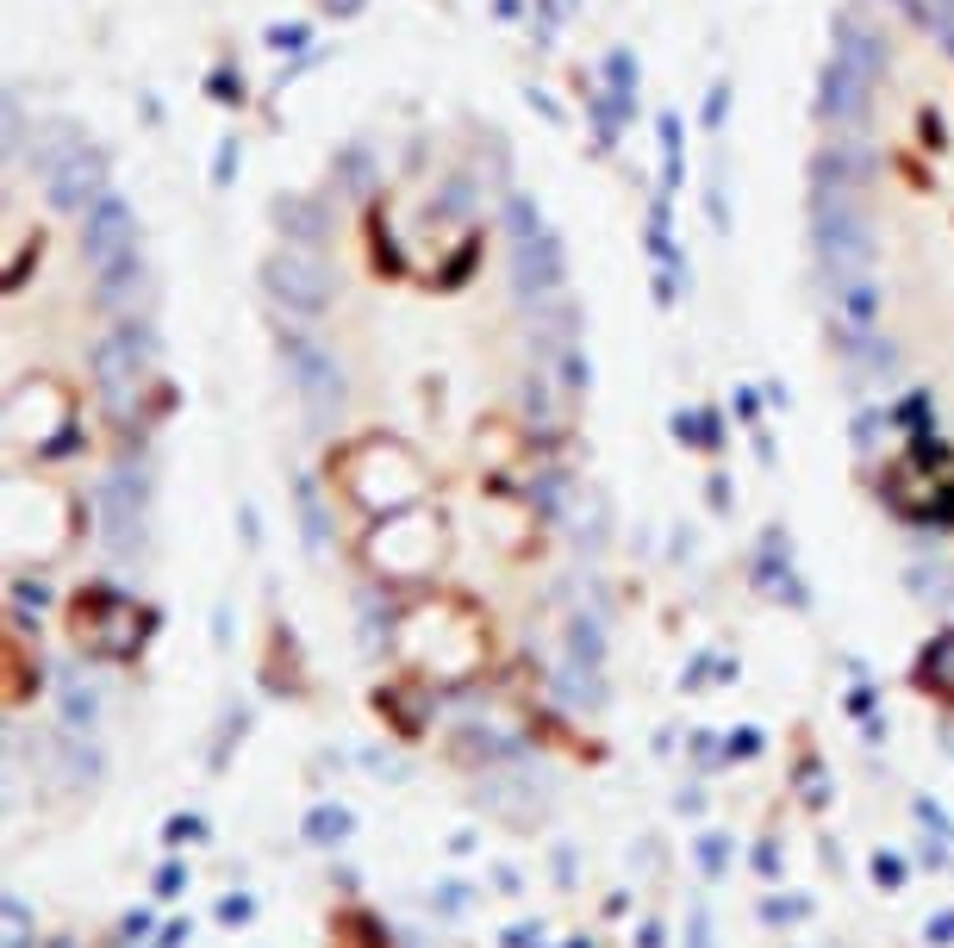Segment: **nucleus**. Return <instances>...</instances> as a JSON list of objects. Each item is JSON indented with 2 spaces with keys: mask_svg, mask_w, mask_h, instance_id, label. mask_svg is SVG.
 I'll use <instances>...</instances> for the list:
<instances>
[{
  "mask_svg": "<svg viewBox=\"0 0 954 948\" xmlns=\"http://www.w3.org/2000/svg\"><path fill=\"white\" fill-rule=\"evenodd\" d=\"M811 250H818L830 288H836V281H855V275H874L879 237H874V219H867L861 194L811 188Z\"/></svg>",
  "mask_w": 954,
  "mask_h": 948,
  "instance_id": "f257e3e1",
  "label": "nucleus"
},
{
  "mask_svg": "<svg viewBox=\"0 0 954 948\" xmlns=\"http://www.w3.org/2000/svg\"><path fill=\"white\" fill-rule=\"evenodd\" d=\"M275 349H281L287 381H293V393H300L306 419H312L319 431H331V425H337V412H344V400H350V381H344L337 349H325L312 331H300V325H275Z\"/></svg>",
  "mask_w": 954,
  "mask_h": 948,
  "instance_id": "f03ea898",
  "label": "nucleus"
},
{
  "mask_svg": "<svg viewBox=\"0 0 954 948\" xmlns=\"http://www.w3.org/2000/svg\"><path fill=\"white\" fill-rule=\"evenodd\" d=\"M263 293L287 312V319H325L331 300H337V281H331V269L319 263V256L287 250L281 244V250L263 256Z\"/></svg>",
  "mask_w": 954,
  "mask_h": 948,
  "instance_id": "7ed1b4c3",
  "label": "nucleus"
},
{
  "mask_svg": "<svg viewBox=\"0 0 954 948\" xmlns=\"http://www.w3.org/2000/svg\"><path fill=\"white\" fill-rule=\"evenodd\" d=\"M151 363H156V331L144 325V319H119L107 337H100L95 349H88V368H95V388L107 393V400H125V393L151 375Z\"/></svg>",
  "mask_w": 954,
  "mask_h": 948,
  "instance_id": "20e7f679",
  "label": "nucleus"
},
{
  "mask_svg": "<svg viewBox=\"0 0 954 948\" xmlns=\"http://www.w3.org/2000/svg\"><path fill=\"white\" fill-rule=\"evenodd\" d=\"M874 88L879 81L848 57H830L818 69V125L830 137H861L874 125Z\"/></svg>",
  "mask_w": 954,
  "mask_h": 948,
  "instance_id": "39448f33",
  "label": "nucleus"
},
{
  "mask_svg": "<svg viewBox=\"0 0 954 948\" xmlns=\"http://www.w3.org/2000/svg\"><path fill=\"white\" fill-rule=\"evenodd\" d=\"M506 256H512V288H518L524 306L568 288V250H562V232H555V225H543L536 237L506 244Z\"/></svg>",
  "mask_w": 954,
  "mask_h": 948,
  "instance_id": "423d86ee",
  "label": "nucleus"
},
{
  "mask_svg": "<svg viewBox=\"0 0 954 948\" xmlns=\"http://www.w3.org/2000/svg\"><path fill=\"white\" fill-rule=\"evenodd\" d=\"M125 250H137V207L119 188H107L81 219V256H88V269H107Z\"/></svg>",
  "mask_w": 954,
  "mask_h": 948,
  "instance_id": "0eeeda50",
  "label": "nucleus"
},
{
  "mask_svg": "<svg viewBox=\"0 0 954 948\" xmlns=\"http://www.w3.org/2000/svg\"><path fill=\"white\" fill-rule=\"evenodd\" d=\"M113 163H107V150H95V144H81L69 163H63L51 181H44V200H51V213L63 219H88V207H95L107 188H113Z\"/></svg>",
  "mask_w": 954,
  "mask_h": 948,
  "instance_id": "6e6552de",
  "label": "nucleus"
},
{
  "mask_svg": "<svg viewBox=\"0 0 954 948\" xmlns=\"http://www.w3.org/2000/svg\"><path fill=\"white\" fill-rule=\"evenodd\" d=\"M879 169H886V156H879L867 137H830V144H818V156H811V188L861 194Z\"/></svg>",
  "mask_w": 954,
  "mask_h": 948,
  "instance_id": "1a4fd4ad",
  "label": "nucleus"
},
{
  "mask_svg": "<svg viewBox=\"0 0 954 948\" xmlns=\"http://www.w3.org/2000/svg\"><path fill=\"white\" fill-rule=\"evenodd\" d=\"M95 505H100V543H107L113 556H132L137 543H144V487H137L132 475H107Z\"/></svg>",
  "mask_w": 954,
  "mask_h": 948,
  "instance_id": "9d476101",
  "label": "nucleus"
},
{
  "mask_svg": "<svg viewBox=\"0 0 954 948\" xmlns=\"http://www.w3.org/2000/svg\"><path fill=\"white\" fill-rule=\"evenodd\" d=\"M268 225L281 232L287 250H306V256H319L331 244V200L325 194H275L268 200Z\"/></svg>",
  "mask_w": 954,
  "mask_h": 948,
  "instance_id": "9b49d317",
  "label": "nucleus"
},
{
  "mask_svg": "<svg viewBox=\"0 0 954 948\" xmlns=\"http://www.w3.org/2000/svg\"><path fill=\"white\" fill-rule=\"evenodd\" d=\"M830 306H836L830 344H836V337H874L879 312H886V288H879V275H855V281H836V288H830Z\"/></svg>",
  "mask_w": 954,
  "mask_h": 948,
  "instance_id": "f8f14e48",
  "label": "nucleus"
},
{
  "mask_svg": "<svg viewBox=\"0 0 954 948\" xmlns=\"http://www.w3.org/2000/svg\"><path fill=\"white\" fill-rule=\"evenodd\" d=\"M580 88V107H587V125H592V156H618V144H624V132L636 125V100L624 94H611V88H599V81H574Z\"/></svg>",
  "mask_w": 954,
  "mask_h": 948,
  "instance_id": "ddd939ff",
  "label": "nucleus"
},
{
  "mask_svg": "<svg viewBox=\"0 0 954 948\" xmlns=\"http://www.w3.org/2000/svg\"><path fill=\"white\" fill-rule=\"evenodd\" d=\"M830 57L861 63V69L879 81V76H886V63H892V44L867 25V13H861V7H842L836 20H830Z\"/></svg>",
  "mask_w": 954,
  "mask_h": 948,
  "instance_id": "4468645a",
  "label": "nucleus"
},
{
  "mask_svg": "<svg viewBox=\"0 0 954 948\" xmlns=\"http://www.w3.org/2000/svg\"><path fill=\"white\" fill-rule=\"evenodd\" d=\"M331 181H337V194H344V200H368V194H375V181H381V163H375V150H368L363 137H356V144H344V150L331 156Z\"/></svg>",
  "mask_w": 954,
  "mask_h": 948,
  "instance_id": "2eb2a0df",
  "label": "nucleus"
},
{
  "mask_svg": "<svg viewBox=\"0 0 954 948\" xmlns=\"http://www.w3.org/2000/svg\"><path fill=\"white\" fill-rule=\"evenodd\" d=\"M655 144H662V194H680L687 188V119L674 113H655Z\"/></svg>",
  "mask_w": 954,
  "mask_h": 948,
  "instance_id": "dca6fc26",
  "label": "nucleus"
},
{
  "mask_svg": "<svg viewBox=\"0 0 954 948\" xmlns=\"http://www.w3.org/2000/svg\"><path fill=\"white\" fill-rule=\"evenodd\" d=\"M543 225H550V219H543L536 194H524V188H506V200H499V232H506V244H518V237H536Z\"/></svg>",
  "mask_w": 954,
  "mask_h": 948,
  "instance_id": "f3484780",
  "label": "nucleus"
},
{
  "mask_svg": "<svg viewBox=\"0 0 954 948\" xmlns=\"http://www.w3.org/2000/svg\"><path fill=\"white\" fill-rule=\"evenodd\" d=\"M293 500H300V537L312 556H325V543H331V524H325V500H319V481L312 475H300L293 481Z\"/></svg>",
  "mask_w": 954,
  "mask_h": 948,
  "instance_id": "a211bd4d",
  "label": "nucleus"
},
{
  "mask_svg": "<svg viewBox=\"0 0 954 948\" xmlns=\"http://www.w3.org/2000/svg\"><path fill=\"white\" fill-rule=\"evenodd\" d=\"M674 437H680L687 449H706V456H718V449L730 444V437H724V419H718L711 406H699V412H674Z\"/></svg>",
  "mask_w": 954,
  "mask_h": 948,
  "instance_id": "6ab92c4d",
  "label": "nucleus"
},
{
  "mask_svg": "<svg viewBox=\"0 0 954 948\" xmlns=\"http://www.w3.org/2000/svg\"><path fill=\"white\" fill-rule=\"evenodd\" d=\"M599 88H611V94L636 100V88H643V57H636L630 44H611L606 63H599Z\"/></svg>",
  "mask_w": 954,
  "mask_h": 948,
  "instance_id": "aec40b11",
  "label": "nucleus"
},
{
  "mask_svg": "<svg viewBox=\"0 0 954 948\" xmlns=\"http://www.w3.org/2000/svg\"><path fill=\"white\" fill-rule=\"evenodd\" d=\"M137 281H144V256H137V250H125V256H119V263H107V269H95V293H100V300H107V306H119V300H125V293H132Z\"/></svg>",
  "mask_w": 954,
  "mask_h": 948,
  "instance_id": "412c9836",
  "label": "nucleus"
},
{
  "mask_svg": "<svg viewBox=\"0 0 954 948\" xmlns=\"http://www.w3.org/2000/svg\"><path fill=\"white\" fill-rule=\"evenodd\" d=\"M443 219H475V175H443V188L431 194V225Z\"/></svg>",
  "mask_w": 954,
  "mask_h": 948,
  "instance_id": "4be33fe9",
  "label": "nucleus"
},
{
  "mask_svg": "<svg viewBox=\"0 0 954 948\" xmlns=\"http://www.w3.org/2000/svg\"><path fill=\"white\" fill-rule=\"evenodd\" d=\"M531 7H536V13H531V38H536V51H550L555 32L580 20V0H531Z\"/></svg>",
  "mask_w": 954,
  "mask_h": 948,
  "instance_id": "5701e85b",
  "label": "nucleus"
},
{
  "mask_svg": "<svg viewBox=\"0 0 954 948\" xmlns=\"http://www.w3.org/2000/svg\"><path fill=\"white\" fill-rule=\"evenodd\" d=\"M730 100H736V76H711L706 100H699V125H706V137H724Z\"/></svg>",
  "mask_w": 954,
  "mask_h": 948,
  "instance_id": "b1692460",
  "label": "nucleus"
},
{
  "mask_svg": "<svg viewBox=\"0 0 954 948\" xmlns=\"http://www.w3.org/2000/svg\"><path fill=\"white\" fill-rule=\"evenodd\" d=\"M207 100H212V107H225V113H244V107H249V81L219 63V69L207 76Z\"/></svg>",
  "mask_w": 954,
  "mask_h": 948,
  "instance_id": "393cba45",
  "label": "nucleus"
},
{
  "mask_svg": "<svg viewBox=\"0 0 954 948\" xmlns=\"http://www.w3.org/2000/svg\"><path fill=\"white\" fill-rule=\"evenodd\" d=\"M237 169H244V137L237 132H225L219 137V150H212V194H231V181H237Z\"/></svg>",
  "mask_w": 954,
  "mask_h": 948,
  "instance_id": "a878e982",
  "label": "nucleus"
},
{
  "mask_svg": "<svg viewBox=\"0 0 954 948\" xmlns=\"http://www.w3.org/2000/svg\"><path fill=\"white\" fill-rule=\"evenodd\" d=\"M263 44L281 51V57H306V51H312V25L306 20H275V25H263Z\"/></svg>",
  "mask_w": 954,
  "mask_h": 948,
  "instance_id": "bb28decb",
  "label": "nucleus"
},
{
  "mask_svg": "<svg viewBox=\"0 0 954 948\" xmlns=\"http://www.w3.org/2000/svg\"><path fill=\"white\" fill-rule=\"evenodd\" d=\"M550 356H555V375H562V388H568V393L592 388V363L580 356V344H562V349H550Z\"/></svg>",
  "mask_w": 954,
  "mask_h": 948,
  "instance_id": "cd10ccee",
  "label": "nucleus"
},
{
  "mask_svg": "<svg viewBox=\"0 0 954 948\" xmlns=\"http://www.w3.org/2000/svg\"><path fill=\"white\" fill-rule=\"evenodd\" d=\"M898 425L911 431V444H923V437H935V406H930V393H911L905 406L892 412Z\"/></svg>",
  "mask_w": 954,
  "mask_h": 948,
  "instance_id": "c85d7f7f",
  "label": "nucleus"
},
{
  "mask_svg": "<svg viewBox=\"0 0 954 948\" xmlns=\"http://www.w3.org/2000/svg\"><path fill=\"white\" fill-rule=\"evenodd\" d=\"M706 219H711V232H730V225H736V219H730L724 175H706Z\"/></svg>",
  "mask_w": 954,
  "mask_h": 948,
  "instance_id": "c756f323",
  "label": "nucleus"
},
{
  "mask_svg": "<svg viewBox=\"0 0 954 948\" xmlns=\"http://www.w3.org/2000/svg\"><path fill=\"white\" fill-rule=\"evenodd\" d=\"M375 256H381L387 275H406V256H400V244H393V232H387L381 213H375Z\"/></svg>",
  "mask_w": 954,
  "mask_h": 948,
  "instance_id": "7c9ffc66",
  "label": "nucleus"
},
{
  "mask_svg": "<svg viewBox=\"0 0 954 948\" xmlns=\"http://www.w3.org/2000/svg\"><path fill=\"white\" fill-rule=\"evenodd\" d=\"M524 412H531L536 425H550V381H543V368L524 381Z\"/></svg>",
  "mask_w": 954,
  "mask_h": 948,
  "instance_id": "2f4dec72",
  "label": "nucleus"
},
{
  "mask_svg": "<svg viewBox=\"0 0 954 948\" xmlns=\"http://www.w3.org/2000/svg\"><path fill=\"white\" fill-rule=\"evenodd\" d=\"M524 100H531V113H543L550 125H568V113H562V100H555L550 88H536V81H524Z\"/></svg>",
  "mask_w": 954,
  "mask_h": 948,
  "instance_id": "473e14b6",
  "label": "nucleus"
},
{
  "mask_svg": "<svg viewBox=\"0 0 954 948\" xmlns=\"http://www.w3.org/2000/svg\"><path fill=\"white\" fill-rule=\"evenodd\" d=\"M95 712H100V699L81 693V687H69V724H76V730H88V724H95Z\"/></svg>",
  "mask_w": 954,
  "mask_h": 948,
  "instance_id": "72a5a7b5",
  "label": "nucleus"
},
{
  "mask_svg": "<svg viewBox=\"0 0 954 948\" xmlns=\"http://www.w3.org/2000/svg\"><path fill=\"white\" fill-rule=\"evenodd\" d=\"M319 13L337 20V25H350V20H363V13H368V0H319Z\"/></svg>",
  "mask_w": 954,
  "mask_h": 948,
  "instance_id": "f704fd0d",
  "label": "nucleus"
},
{
  "mask_svg": "<svg viewBox=\"0 0 954 948\" xmlns=\"http://www.w3.org/2000/svg\"><path fill=\"white\" fill-rule=\"evenodd\" d=\"M930 38H935V51L954 63V13H930Z\"/></svg>",
  "mask_w": 954,
  "mask_h": 948,
  "instance_id": "c9c22d12",
  "label": "nucleus"
},
{
  "mask_svg": "<svg viewBox=\"0 0 954 948\" xmlns=\"http://www.w3.org/2000/svg\"><path fill=\"white\" fill-rule=\"evenodd\" d=\"M917 125H923V144H935V150H949V119H942V113H923Z\"/></svg>",
  "mask_w": 954,
  "mask_h": 948,
  "instance_id": "e433bc0d",
  "label": "nucleus"
},
{
  "mask_svg": "<svg viewBox=\"0 0 954 948\" xmlns=\"http://www.w3.org/2000/svg\"><path fill=\"white\" fill-rule=\"evenodd\" d=\"M487 13H493L499 25H518L524 20V0H487Z\"/></svg>",
  "mask_w": 954,
  "mask_h": 948,
  "instance_id": "4c0bfd02",
  "label": "nucleus"
},
{
  "mask_svg": "<svg viewBox=\"0 0 954 948\" xmlns=\"http://www.w3.org/2000/svg\"><path fill=\"white\" fill-rule=\"evenodd\" d=\"M736 412H743V425H755L762 419V400H755V388H736ZM762 431V425H755Z\"/></svg>",
  "mask_w": 954,
  "mask_h": 948,
  "instance_id": "58836bf2",
  "label": "nucleus"
},
{
  "mask_svg": "<svg viewBox=\"0 0 954 948\" xmlns=\"http://www.w3.org/2000/svg\"><path fill=\"white\" fill-rule=\"evenodd\" d=\"M892 7H898V13H905L911 25H917V32H930V7H923V0H892Z\"/></svg>",
  "mask_w": 954,
  "mask_h": 948,
  "instance_id": "ea45409f",
  "label": "nucleus"
},
{
  "mask_svg": "<svg viewBox=\"0 0 954 948\" xmlns=\"http://www.w3.org/2000/svg\"><path fill=\"white\" fill-rule=\"evenodd\" d=\"M687 943H692V948H711V929H706V917H692V924H687Z\"/></svg>",
  "mask_w": 954,
  "mask_h": 948,
  "instance_id": "a19ab883",
  "label": "nucleus"
},
{
  "mask_svg": "<svg viewBox=\"0 0 954 948\" xmlns=\"http://www.w3.org/2000/svg\"><path fill=\"white\" fill-rule=\"evenodd\" d=\"M930 13H954V0H930Z\"/></svg>",
  "mask_w": 954,
  "mask_h": 948,
  "instance_id": "79ce46f5",
  "label": "nucleus"
}]
</instances>
